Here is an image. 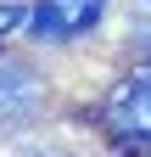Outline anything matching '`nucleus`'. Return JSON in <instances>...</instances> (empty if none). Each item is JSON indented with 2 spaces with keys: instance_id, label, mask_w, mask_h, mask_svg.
I'll list each match as a JSON object with an SVG mask.
<instances>
[{
  "instance_id": "obj_2",
  "label": "nucleus",
  "mask_w": 151,
  "mask_h": 157,
  "mask_svg": "<svg viewBox=\"0 0 151 157\" xmlns=\"http://www.w3.org/2000/svg\"><path fill=\"white\" fill-rule=\"evenodd\" d=\"M101 11H106V0H39L28 23H34L39 39H73L84 28H95Z\"/></svg>"
},
{
  "instance_id": "obj_1",
  "label": "nucleus",
  "mask_w": 151,
  "mask_h": 157,
  "mask_svg": "<svg viewBox=\"0 0 151 157\" xmlns=\"http://www.w3.org/2000/svg\"><path fill=\"white\" fill-rule=\"evenodd\" d=\"M106 118H112V129H118L123 140L151 146V73H140V78H129V84L112 90Z\"/></svg>"
},
{
  "instance_id": "obj_4",
  "label": "nucleus",
  "mask_w": 151,
  "mask_h": 157,
  "mask_svg": "<svg viewBox=\"0 0 151 157\" xmlns=\"http://www.w3.org/2000/svg\"><path fill=\"white\" fill-rule=\"evenodd\" d=\"M17 23H23V6H0V34H11Z\"/></svg>"
},
{
  "instance_id": "obj_5",
  "label": "nucleus",
  "mask_w": 151,
  "mask_h": 157,
  "mask_svg": "<svg viewBox=\"0 0 151 157\" xmlns=\"http://www.w3.org/2000/svg\"><path fill=\"white\" fill-rule=\"evenodd\" d=\"M145 73H151V67H145Z\"/></svg>"
},
{
  "instance_id": "obj_3",
  "label": "nucleus",
  "mask_w": 151,
  "mask_h": 157,
  "mask_svg": "<svg viewBox=\"0 0 151 157\" xmlns=\"http://www.w3.org/2000/svg\"><path fill=\"white\" fill-rule=\"evenodd\" d=\"M34 95H39V78L23 62H0V112H23L34 107Z\"/></svg>"
}]
</instances>
